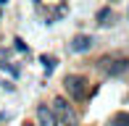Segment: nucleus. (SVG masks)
I'll use <instances>...</instances> for the list:
<instances>
[{
	"label": "nucleus",
	"mask_w": 129,
	"mask_h": 126,
	"mask_svg": "<svg viewBox=\"0 0 129 126\" xmlns=\"http://www.w3.org/2000/svg\"><path fill=\"white\" fill-rule=\"evenodd\" d=\"M53 113H55L58 123L79 126V118H77V113H74V108L69 105V100H63V97H55V100H53Z\"/></svg>",
	"instance_id": "obj_1"
},
{
	"label": "nucleus",
	"mask_w": 129,
	"mask_h": 126,
	"mask_svg": "<svg viewBox=\"0 0 129 126\" xmlns=\"http://www.w3.org/2000/svg\"><path fill=\"white\" fill-rule=\"evenodd\" d=\"M63 87H66V92H69L71 100H84V97H87V79L84 76L69 74V76L63 79Z\"/></svg>",
	"instance_id": "obj_2"
},
{
	"label": "nucleus",
	"mask_w": 129,
	"mask_h": 126,
	"mask_svg": "<svg viewBox=\"0 0 129 126\" xmlns=\"http://www.w3.org/2000/svg\"><path fill=\"white\" fill-rule=\"evenodd\" d=\"M100 68L108 76H121V74H126L129 71V58H105V60H100Z\"/></svg>",
	"instance_id": "obj_3"
},
{
	"label": "nucleus",
	"mask_w": 129,
	"mask_h": 126,
	"mask_svg": "<svg viewBox=\"0 0 129 126\" xmlns=\"http://www.w3.org/2000/svg\"><path fill=\"white\" fill-rule=\"evenodd\" d=\"M37 121H40V126H58L55 113H53V108H48V105L37 108Z\"/></svg>",
	"instance_id": "obj_4"
},
{
	"label": "nucleus",
	"mask_w": 129,
	"mask_h": 126,
	"mask_svg": "<svg viewBox=\"0 0 129 126\" xmlns=\"http://www.w3.org/2000/svg\"><path fill=\"white\" fill-rule=\"evenodd\" d=\"M69 47H71L74 53H87V50L92 47V37H90V34H77Z\"/></svg>",
	"instance_id": "obj_5"
},
{
	"label": "nucleus",
	"mask_w": 129,
	"mask_h": 126,
	"mask_svg": "<svg viewBox=\"0 0 129 126\" xmlns=\"http://www.w3.org/2000/svg\"><path fill=\"white\" fill-rule=\"evenodd\" d=\"M108 126H129V113H116Z\"/></svg>",
	"instance_id": "obj_6"
},
{
	"label": "nucleus",
	"mask_w": 129,
	"mask_h": 126,
	"mask_svg": "<svg viewBox=\"0 0 129 126\" xmlns=\"http://www.w3.org/2000/svg\"><path fill=\"white\" fill-rule=\"evenodd\" d=\"M108 19H111V8H103L100 13H98V24L105 26V24H108Z\"/></svg>",
	"instance_id": "obj_7"
},
{
	"label": "nucleus",
	"mask_w": 129,
	"mask_h": 126,
	"mask_svg": "<svg viewBox=\"0 0 129 126\" xmlns=\"http://www.w3.org/2000/svg\"><path fill=\"white\" fill-rule=\"evenodd\" d=\"M42 63H45V71H53V66H55V60H53V58H48V55H45V58H42Z\"/></svg>",
	"instance_id": "obj_8"
},
{
	"label": "nucleus",
	"mask_w": 129,
	"mask_h": 126,
	"mask_svg": "<svg viewBox=\"0 0 129 126\" xmlns=\"http://www.w3.org/2000/svg\"><path fill=\"white\" fill-rule=\"evenodd\" d=\"M0 3H8V0H0Z\"/></svg>",
	"instance_id": "obj_9"
},
{
	"label": "nucleus",
	"mask_w": 129,
	"mask_h": 126,
	"mask_svg": "<svg viewBox=\"0 0 129 126\" xmlns=\"http://www.w3.org/2000/svg\"><path fill=\"white\" fill-rule=\"evenodd\" d=\"M24 126H32V123H24Z\"/></svg>",
	"instance_id": "obj_10"
}]
</instances>
